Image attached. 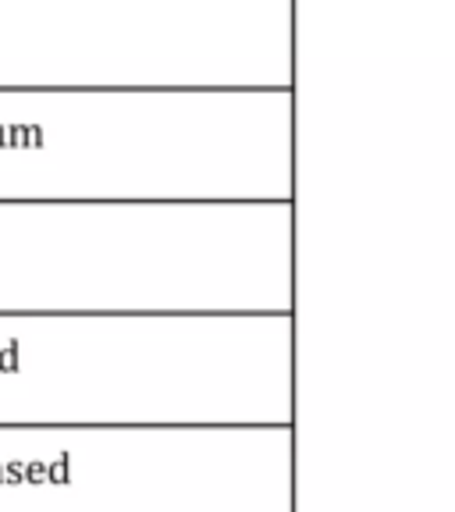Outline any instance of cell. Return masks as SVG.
Masks as SVG:
<instances>
[{"label":"cell","instance_id":"6da1fadb","mask_svg":"<svg viewBox=\"0 0 455 512\" xmlns=\"http://www.w3.org/2000/svg\"><path fill=\"white\" fill-rule=\"evenodd\" d=\"M68 463H72V455H68V452H61V455H57V459L46 466V480H50V484H72Z\"/></svg>","mask_w":455,"mask_h":512},{"label":"cell","instance_id":"7a4b0ae2","mask_svg":"<svg viewBox=\"0 0 455 512\" xmlns=\"http://www.w3.org/2000/svg\"><path fill=\"white\" fill-rule=\"evenodd\" d=\"M0 370H4V374H15L18 370V341H11V346L0 353Z\"/></svg>","mask_w":455,"mask_h":512},{"label":"cell","instance_id":"3957f363","mask_svg":"<svg viewBox=\"0 0 455 512\" xmlns=\"http://www.w3.org/2000/svg\"><path fill=\"white\" fill-rule=\"evenodd\" d=\"M4 484H25V463H8L4 466Z\"/></svg>","mask_w":455,"mask_h":512},{"label":"cell","instance_id":"277c9868","mask_svg":"<svg viewBox=\"0 0 455 512\" xmlns=\"http://www.w3.org/2000/svg\"><path fill=\"white\" fill-rule=\"evenodd\" d=\"M25 480L29 484H43L46 480V463H29L25 466Z\"/></svg>","mask_w":455,"mask_h":512},{"label":"cell","instance_id":"5b68a950","mask_svg":"<svg viewBox=\"0 0 455 512\" xmlns=\"http://www.w3.org/2000/svg\"><path fill=\"white\" fill-rule=\"evenodd\" d=\"M0 484H4V466H0Z\"/></svg>","mask_w":455,"mask_h":512}]
</instances>
